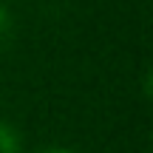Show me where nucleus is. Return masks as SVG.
I'll return each instance as SVG.
<instances>
[{
    "label": "nucleus",
    "mask_w": 153,
    "mask_h": 153,
    "mask_svg": "<svg viewBox=\"0 0 153 153\" xmlns=\"http://www.w3.org/2000/svg\"><path fill=\"white\" fill-rule=\"evenodd\" d=\"M0 153H23V133L9 119H0Z\"/></svg>",
    "instance_id": "f257e3e1"
},
{
    "label": "nucleus",
    "mask_w": 153,
    "mask_h": 153,
    "mask_svg": "<svg viewBox=\"0 0 153 153\" xmlns=\"http://www.w3.org/2000/svg\"><path fill=\"white\" fill-rule=\"evenodd\" d=\"M11 26H14V20H11V11H9V6L0 0V45L9 40V34H11Z\"/></svg>",
    "instance_id": "f03ea898"
},
{
    "label": "nucleus",
    "mask_w": 153,
    "mask_h": 153,
    "mask_svg": "<svg viewBox=\"0 0 153 153\" xmlns=\"http://www.w3.org/2000/svg\"><path fill=\"white\" fill-rule=\"evenodd\" d=\"M34 153H76L74 148H65V145H48V148H40Z\"/></svg>",
    "instance_id": "7ed1b4c3"
}]
</instances>
